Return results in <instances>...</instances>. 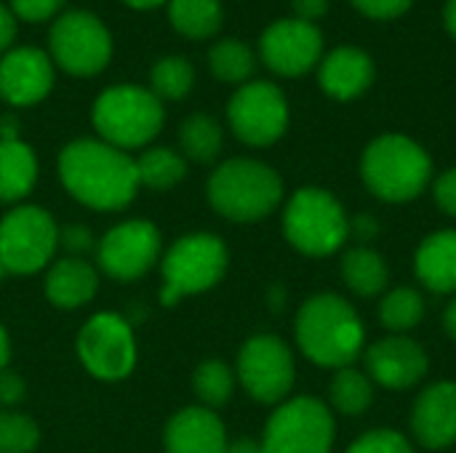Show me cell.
<instances>
[{"instance_id":"cell-1","label":"cell","mask_w":456,"mask_h":453,"mask_svg":"<svg viewBox=\"0 0 456 453\" xmlns=\"http://www.w3.org/2000/svg\"><path fill=\"white\" fill-rule=\"evenodd\" d=\"M59 179L77 203L94 211H123L142 187L136 160L102 139L67 144L59 155Z\"/></svg>"},{"instance_id":"cell-2","label":"cell","mask_w":456,"mask_h":453,"mask_svg":"<svg viewBox=\"0 0 456 453\" xmlns=\"http://www.w3.org/2000/svg\"><path fill=\"white\" fill-rule=\"evenodd\" d=\"M297 344L321 368H347L363 352L366 328L355 307L339 294L310 296L294 323Z\"/></svg>"},{"instance_id":"cell-3","label":"cell","mask_w":456,"mask_h":453,"mask_svg":"<svg viewBox=\"0 0 456 453\" xmlns=\"http://www.w3.org/2000/svg\"><path fill=\"white\" fill-rule=\"evenodd\" d=\"M361 176L379 200L409 203L430 184L433 160L419 142L403 133H382L363 150Z\"/></svg>"},{"instance_id":"cell-4","label":"cell","mask_w":456,"mask_h":453,"mask_svg":"<svg viewBox=\"0 0 456 453\" xmlns=\"http://www.w3.org/2000/svg\"><path fill=\"white\" fill-rule=\"evenodd\" d=\"M211 208L238 224L262 222L283 200V182L275 168L251 158L222 163L206 187Z\"/></svg>"},{"instance_id":"cell-5","label":"cell","mask_w":456,"mask_h":453,"mask_svg":"<svg viewBox=\"0 0 456 453\" xmlns=\"http://www.w3.org/2000/svg\"><path fill=\"white\" fill-rule=\"evenodd\" d=\"M283 235L305 256H331L350 238V216L329 190L302 187L286 203Z\"/></svg>"},{"instance_id":"cell-6","label":"cell","mask_w":456,"mask_h":453,"mask_svg":"<svg viewBox=\"0 0 456 453\" xmlns=\"http://www.w3.org/2000/svg\"><path fill=\"white\" fill-rule=\"evenodd\" d=\"M227 246L222 238L211 232H190L182 235L163 256L160 275V302L176 304L182 296L203 294L214 288L227 272Z\"/></svg>"},{"instance_id":"cell-7","label":"cell","mask_w":456,"mask_h":453,"mask_svg":"<svg viewBox=\"0 0 456 453\" xmlns=\"http://www.w3.org/2000/svg\"><path fill=\"white\" fill-rule=\"evenodd\" d=\"M94 125L102 142L118 150L144 147L163 128L160 99L139 85L107 88L94 104Z\"/></svg>"},{"instance_id":"cell-8","label":"cell","mask_w":456,"mask_h":453,"mask_svg":"<svg viewBox=\"0 0 456 453\" xmlns=\"http://www.w3.org/2000/svg\"><path fill=\"white\" fill-rule=\"evenodd\" d=\"M337 425L331 409L310 395L283 400L267 419L265 453H331Z\"/></svg>"},{"instance_id":"cell-9","label":"cell","mask_w":456,"mask_h":453,"mask_svg":"<svg viewBox=\"0 0 456 453\" xmlns=\"http://www.w3.org/2000/svg\"><path fill=\"white\" fill-rule=\"evenodd\" d=\"M59 248V227L45 208L19 206L0 222V264L5 272L32 275Z\"/></svg>"},{"instance_id":"cell-10","label":"cell","mask_w":456,"mask_h":453,"mask_svg":"<svg viewBox=\"0 0 456 453\" xmlns=\"http://www.w3.org/2000/svg\"><path fill=\"white\" fill-rule=\"evenodd\" d=\"M294 379V355L281 336L259 334L243 344L238 355V382L256 403L281 406L289 398Z\"/></svg>"},{"instance_id":"cell-11","label":"cell","mask_w":456,"mask_h":453,"mask_svg":"<svg viewBox=\"0 0 456 453\" xmlns=\"http://www.w3.org/2000/svg\"><path fill=\"white\" fill-rule=\"evenodd\" d=\"M77 358L96 379L118 382L128 376L136 366V339L131 323L118 312L94 315L77 334Z\"/></svg>"},{"instance_id":"cell-12","label":"cell","mask_w":456,"mask_h":453,"mask_svg":"<svg viewBox=\"0 0 456 453\" xmlns=\"http://www.w3.org/2000/svg\"><path fill=\"white\" fill-rule=\"evenodd\" d=\"M232 133L248 147H270L289 128V104L275 83L254 80L235 91L227 104Z\"/></svg>"},{"instance_id":"cell-13","label":"cell","mask_w":456,"mask_h":453,"mask_svg":"<svg viewBox=\"0 0 456 453\" xmlns=\"http://www.w3.org/2000/svg\"><path fill=\"white\" fill-rule=\"evenodd\" d=\"M51 53L69 75H96L112 56V37L94 13L69 11L51 27Z\"/></svg>"},{"instance_id":"cell-14","label":"cell","mask_w":456,"mask_h":453,"mask_svg":"<svg viewBox=\"0 0 456 453\" xmlns=\"http://www.w3.org/2000/svg\"><path fill=\"white\" fill-rule=\"evenodd\" d=\"M99 267L115 280H136L160 259V232L155 224L131 219L115 224L96 246Z\"/></svg>"},{"instance_id":"cell-15","label":"cell","mask_w":456,"mask_h":453,"mask_svg":"<svg viewBox=\"0 0 456 453\" xmlns=\"http://www.w3.org/2000/svg\"><path fill=\"white\" fill-rule=\"evenodd\" d=\"M259 53L273 72L283 77H299L321 61L323 35L315 24L297 16L281 19L262 32Z\"/></svg>"},{"instance_id":"cell-16","label":"cell","mask_w":456,"mask_h":453,"mask_svg":"<svg viewBox=\"0 0 456 453\" xmlns=\"http://www.w3.org/2000/svg\"><path fill=\"white\" fill-rule=\"evenodd\" d=\"M430 368L428 352L422 344L403 334H393L387 339L374 342L366 350V374L374 384L385 390H411L425 379Z\"/></svg>"},{"instance_id":"cell-17","label":"cell","mask_w":456,"mask_h":453,"mask_svg":"<svg viewBox=\"0 0 456 453\" xmlns=\"http://www.w3.org/2000/svg\"><path fill=\"white\" fill-rule=\"evenodd\" d=\"M53 85V67L37 48H16L0 59V96L16 107L37 104Z\"/></svg>"},{"instance_id":"cell-18","label":"cell","mask_w":456,"mask_h":453,"mask_svg":"<svg viewBox=\"0 0 456 453\" xmlns=\"http://www.w3.org/2000/svg\"><path fill=\"white\" fill-rule=\"evenodd\" d=\"M411 433L425 449L456 443V382H436L419 392L411 409Z\"/></svg>"},{"instance_id":"cell-19","label":"cell","mask_w":456,"mask_h":453,"mask_svg":"<svg viewBox=\"0 0 456 453\" xmlns=\"http://www.w3.org/2000/svg\"><path fill=\"white\" fill-rule=\"evenodd\" d=\"M321 88L337 101H353L374 83V61L363 48L339 45L321 59Z\"/></svg>"},{"instance_id":"cell-20","label":"cell","mask_w":456,"mask_h":453,"mask_svg":"<svg viewBox=\"0 0 456 453\" xmlns=\"http://www.w3.org/2000/svg\"><path fill=\"white\" fill-rule=\"evenodd\" d=\"M227 446L224 425L211 409H182L166 425V453H224Z\"/></svg>"},{"instance_id":"cell-21","label":"cell","mask_w":456,"mask_h":453,"mask_svg":"<svg viewBox=\"0 0 456 453\" xmlns=\"http://www.w3.org/2000/svg\"><path fill=\"white\" fill-rule=\"evenodd\" d=\"M414 272L433 294H456V230H438L419 243Z\"/></svg>"},{"instance_id":"cell-22","label":"cell","mask_w":456,"mask_h":453,"mask_svg":"<svg viewBox=\"0 0 456 453\" xmlns=\"http://www.w3.org/2000/svg\"><path fill=\"white\" fill-rule=\"evenodd\" d=\"M99 275L86 259L64 256L45 278V296L59 310H77L96 296Z\"/></svg>"},{"instance_id":"cell-23","label":"cell","mask_w":456,"mask_h":453,"mask_svg":"<svg viewBox=\"0 0 456 453\" xmlns=\"http://www.w3.org/2000/svg\"><path fill=\"white\" fill-rule=\"evenodd\" d=\"M37 160L21 139L0 142V203H16L35 187Z\"/></svg>"},{"instance_id":"cell-24","label":"cell","mask_w":456,"mask_h":453,"mask_svg":"<svg viewBox=\"0 0 456 453\" xmlns=\"http://www.w3.org/2000/svg\"><path fill=\"white\" fill-rule=\"evenodd\" d=\"M342 280L355 296L369 299V296H377L385 291V286L390 280V270L379 251H374L369 246H358V248L347 251L342 259Z\"/></svg>"},{"instance_id":"cell-25","label":"cell","mask_w":456,"mask_h":453,"mask_svg":"<svg viewBox=\"0 0 456 453\" xmlns=\"http://www.w3.org/2000/svg\"><path fill=\"white\" fill-rule=\"evenodd\" d=\"M168 19L184 37L203 40L219 32L222 5L219 0H171Z\"/></svg>"},{"instance_id":"cell-26","label":"cell","mask_w":456,"mask_h":453,"mask_svg":"<svg viewBox=\"0 0 456 453\" xmlns=\"http://www.w3.org/2000/svg\"><path fill=\"white\" fill-rule=\"evenodd\" d=\"M329 400L331 409L345 414V417H361L369 411L371 400H374V382L369 379V374L347 366L339 368L331 387H329Z\"/></svg>"},{"instance_id":"cell-27","label":"cell","mask_w":456,"mask_h":453,"mask_svg":"<svg viewBox=\"0 0 456 453\" xmlns=\"http://www.w3.org/2000/svg\"><path fill=\"white\" fill-rule=\"evenodd\" d=\"M136 174H139V184L150 187V190H171L176 187L184 174H187V160L168 150V147H155L147 150L139 160H136Z\"/></svg>"},{"instance_id":"cell-28","label":"cell","mask_w":456,"mask_h":453,"mask_svg":"<svg viewBox=\"0 0 456 453\" xmlns=\"http://www.w3.org/2000/svg\"><path fill=\"white\" fill-rule=\"evenodd\" d=\"M182 150L195 163H211L222 152V125L211 115H190L179 128Z\"/></svg>"},{"instance_id":"cell-29","label":"cell","mask_w":456,"mask_h":453,"mask_svg":"<svg viewBox=\"0 0 456 453\" xmlns=\"http://www.w3.org/2000/svg\"><path fill=\"white\" fill-rule=\"evenodd\" d=\"M425 318V299L414 288H395L379 302V320L393 334H406L417 328Z\"/></svg>"},{"instance_id":"cell-30","label":"cell","mask_w":456,"mask_h":453,"mask_svg":"<svg viewBox=\"0 0 456 453\" xmlns=\"http://www.w3.org/2000/svg\"><path fill=\"white\" fill-rule=\"evenodd\" d=\"M211 72L224 83H246L254 75V51L240 40H219L208 53Z\"/></svg>"},{"instance_id":"cell-31","label":"cell","mask_w":456,"mask_h":453,"mask_svg":"<svg viewBox=\"0 0 456 453\" xmlns=\"http://www.w3.org/2000/svg\"><path fill=\"white\" fill-rule=\"evenodd\" d=\"M192 384H195V392L203 400V406L214 411V409L224 406L232 398L235 374L230 371V366L224 360H203L195 368Z\"/></svg>"},{"instance_id":"cell-32","label":"cell","mask_w":456,"mask_h":453,"mask_svg":"<svg viewBox=\"0 0 456 453\" xmlns=\"http://www.w3.org/2000/svg\"><path fill=\"white\" fill-rule=\"evenodd\" d=\"M195 80L192 64L182 56H166L152 67V93L158 99L179 101L190 93Z\"/></svg>"},{"instance_id":"cell-33","label":"cell","mask_w":456,"mask_h":453,"mask_svg":"<svg viewBox=\"0 0 456 453\" xmlns=\"http://www.w3.org/2000/svg\"><path fill=\"white\" fill-rule=\"evenodd\" d=\"M40 443L37 425L16 411H0V453H32Z\"/></svg>"},{"instance_id":"cell-34","label":"cell","mask_w":456,"mask_h":453,"mask_svg":"<svg viewBox=\"0 0 456 453\" xmlns=\"http://www.w3.org/2000/svg\"><path fill=\"white\" fill-rule=\"evenodd\" d=\"M347 453H414V449L409 438L395 430H374L361 435Z\"/></svg>"},{"instance_id":"cell-35","label":"cell","mask_w":456,"mask_h":453,"mask_svg":"<svg viewBox=\"0 0 456 453\" xmlns=\"http://www.w3.org/2000/svg\"><path fill=\"white\" fill-rule=\"evenodd\" d=\"M363 16L369 19H379V21H387V19H398L403 16L414 0H350Z\"/></svg>"},{"instance_id":"cell-36","label":"cell","mask_w":456,"mask_h":453,"mask_svg":"<svg viewBox=\"0 0 456 453\" xmlns=\"http://www.w3.org/2000/svg\"><path fill=\"white\" fill-rule=\"evenodd\" d=\"M59 246H64L69 256L80 259V254L94 248V235L83 224H67V227H59Z\"/></svg>"},{"instance_id":"cell-37","label":"cell","mask_w":456,"mask_h":453,"mask_svg":"<svg viewBox=\"0 0 456 453\" xmlns=\"http://www.w3.org/2000/svg\"><path fill=\"white\" fill-rule=\"evenodd\" d=\"M11 5L24 21H45L64 5V0H11Z\"/></svg>"},{"instance_id":"cell-38","label":"cell","mask_w":456,"mask_h":453,"mask_svg":"<svg viewBox=\"0 0 456 453\" xmlns=\"http://www.w3.org/2000/svg\"><path fill=\"white\" fill-rule=\"evenodd\" d=\"M433 195H436V203L441 211H446L449 216L456 219V168L444 171L436 184H433Z\"/></svg>"},{"instance_id":"cell-39","label":"cell","mask_w":456,"mask_h":453,"mask_svg":"<svg viewBox=\"0 0 456 453\" xmlns=\"http://www.w3.org/2000/svg\"><path fill=\"white\" fill-rule=\"evenodd\" d=\"M24 398V382L13 371H0V406H16Z\"/></svg>"},{"instance_id":"cell-40","label":"cell","mask_w":456,"mask_h":453,"mask_svg":"<svg viewBox=\"0 0 456 453\" xmlns=\"http://www.w3.org/2000/svg\"><path fill=\"white\" fill-rule=\"evenodd\" d=\"M350 235H355L361 243H369L379 235V222L371 214H358L350 219Z\"/></svg>"},{"instance_id":"cell-41","label":"cell","mask_w":456,"mask_h":453,"mask_svg":"<svg viewBox=\"0 0 456 453\" xmlns=\"http://www.w3.org/2000/svg\"><path fill=\"white\" fill-rule=\"evenodd\" d=\"M291 5H294L297 19L310 21V24H315L318 19H323L326 11H329V0H291Z\"/></svg>"},{"instance_id":"cell-42","label":"cell","mask_w":456,"mask_h":453,"mask_svg":"<svg viewBox=\"0 0 456 453\" xmlns=\"http://www.w3.org/2000/svg\"><path fill=\"white\" fill-rule=\"evenodd\" d=\"M16 35V21H13V13H8L3 5H0V51L8 48V43L13 40Z\"/></svg>"},{"instance_id":"cell-43","label":"cell","mask_w":456,"mask_h":453,"mask_svg":"<svg viewBox=\"0 0 456 453\" xmlns=\"http://www.w3.org/2000/svg\"><path fill=\"white\" fill-rule=\"evenodd\" d=\"M19 139V123L16 117L5 115L0 117V142H16Z\"/></svg>"},{"instance_id":"cell-44","label":"cell","mask_w":456,"mask_h":453,"mask_svg":"<svg viewBox=\"0 0 456 453\" xmlns=\"http://www.w3.org/2000/svg\"><path fill=\"white\" fill-rule=\"evenodd\" d=\"M224 453H265V451H262V443H256V441H248V438H240V441L230 443Z\"/></svg>"},{"instance_id":"cell-45","label":"cell","mask_w":456,"mask_h":453,"mask_svg":"<svg viewBox=\"0 0 456 453\" xmlns=\"http://www.w3.org/2000/svg\"><path fill=\"white\" fill-rule=\"evenodd\" d=\"M444 328H446V334L456 342V299L446 307V312H444Z\"/></svg>"},{"instance_id":"cell-46","label":"cell","mask_w":456,"mask_h":453,"mask_svg":"<svg viewBox=\"0 0 456 453\" xmlns=\"http://www.w3.org/2000/svg\"><path fill=\"white\" fill-rule=\"evenodd\" d=\"M8 360H11V342H8V334H5V328L0 326V371L8 366Z\"/></svg>"},{"instance_id":"cell-47","label":"cell","mask_w":456,"mask_h":453,"mask_svg":"<svg viewBox=\"0 0 456 453\" xmlns=\"http://www.w3.org/2000/svg\"><path fill=\"white\" fill-rule=\"evenodd\" d=\"M444 21H446V29L456 37V0H449L446 8H444Z\"/></svg>"},{"instance_id":"cell-48","label":"cell","mask_w":456,"mask_h":453,"mask_svg":"<svg viewBox=\"0 0 456 453\" xmlns=\"http://www.w3.org/2000/svg\"><path fill=\"white\" fill-rule=\"evenodd\" d=\"M128 5H134V8H155V5H160L163 0H126Z\"/></svg>"},{"instance_id":"cell-49","label":"cell","mask_w":456,"mask_h":453,"mask_svg":"<svg viewBox=\"0 0 456 453\" xmlns=\"http://www.w3.org/2000/svg\"><path fill=\"white\" fill-rule=\"evenodd\" d=\"M3 275H5V270H3V264H0V280H3Z\"/></svg>"}]
</instances>
